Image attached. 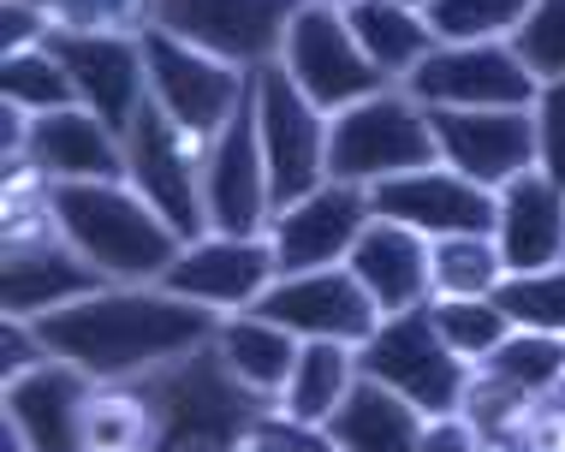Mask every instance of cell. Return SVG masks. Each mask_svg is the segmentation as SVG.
Instances as JSON below:
<instances>
[{"label": "cell", "mask_w": 565, "mask_h": 452, "mask_svg": "<svg viewBox=\"0 0 565 452\" xmlns=\"http://www.w3.org/2000/svg\"><path fill=\"white\" fill-rule=\"evenodd\" d=\"M470 446H482V434H477V423H470L465 411L423 417V441H417V452H470Z\"/></svg>", "instance_id": "cell-40"}, {"label": "cell", "mask_w": 565, "mask_h": 452, "mask_svg": "<svg viewBox=\"0 0 565 452\" xmlns=\"http://www.w3.org/2000/svg\"><path fill=\"white\" fill-rule=\"evenodd\" d=\"M298 7H310V0H156V24L256 72L280 54Z\"/></svg>", "instance_id": "cell-16"}, {"label": "cell", "mask_w": 565, "mask_h": 452, "mask_svg": "<svg viewBox=\"0 0 565 452\" xmlns=\"http://www.w3.org/2000/svg\"><path fill=\"white\" fill-rule=\"evenodd\" d=\"M84 446L89 452H131L156 446V405L137 381H96L84 405Z\"/></svg>", "instance_id": "cell-29"}, {"label": "cell", "mask_w": 565, "mask_h": 452, "mask_svg": "<svg viewBox=\"0 0 565 452\" xmlns=\"http://www.w3.org/2000/svg\"><path fill=\"white\" fill-rule=\"evenodd\" d=\"M89 256L72 245L66 233L49 220V226H24V233H7V256H0V304L7 315H49L60 304H78V298L102 292Z\"/></svg>", "instance_id": "cell-15"}, {"label": "cell", "mask_w": 565, "mask_h": 452, "mask_svg": "<svg viewBox=\"0 0 565 452\" xmlns=\"http://www.w3.org/2000/svg\"><path fill=\"white\" fill-rule=\"evenodd\" d=\"M30 168L54 185L66 179H126V131H114L108 119L84 101L54 114H30Z\"/></svg>", "instance_id": "cell-21"}, {"label": "cell", "mask_w": 565, "mask_h": 452, "mask_svg": "<svg viewBox=\"0 0 565 452\" xmlns=\"http://www.w3.org/2000/svg\"><path fill=\"white\" fill-rule=\"evenodd\" d=\"M429 161H440L435 119L405 84L375 89L328 119V179L381 185V179L429 168Z\"/></svg>", "instance_id": "cell-4"}, {"label": "cell", "mask_w": 565, "mask_h": 452, "mask_svg": "<svg viewBox=\"0 0 565 452\" xmlns=\"http://www.w3.org/2000/svg\"><path fill=\"white\" fill-rule=\"evenodd\" d=\"M54 30H119L143 36L156 24V0H49Z\"/></svg>", "instance_id": "cell-36"}, {"label": "cell", "mask_w": 565, "mask_h": 452, "mask_svg": "<svg viewBox=\"0 0 565 452\" xmlns=\"http://www.w3.org/2000/svg\"><path fill=\"white\" fill-rule=\"evenodd\" d=\"M215 345H221L226 369H233L250 394L280 405V387H286V375H292V364H298L303 340L292 334V327H280L274 315H263V310H233V315H221Z\"/></svg>", "instance_id": "cell-25"}, {"label": "cell", "mask_w": 565, "mask_h": 452, "mask_svg": "<svg viewBox=\"0 0 565 452\" xmlns=\"http://www.w3.org/2000/svg\"><path fill=\"white\" fill-rule=\"evenodd\" d=\"M429 268H435V298H494L500 280L512 275L494 233L429 238Z\"/></svg>", "instance_id": "cell-28"}, {"label": "cell", "mask_w": 565, "mask_h": 452, "mask_svg": "<svg viewBox=\"0 0 565 452\" xmlns=\"http://www.w3.org/2000/svg\"><path fill=\"white\" fill-rule=\"evenodd\" d=\"M345 268L363 280V292L381 304V315L393 310H417L435 298V268H429V238L405 220L375 215L363 226V238L351 245Z\"/></svg>", "instance_id": "cell-22"}, {"label": "cell", "mask_w": 565, "mask_h": 452, "mask_svg": "<svg viewBox=\"0 0 565 452\" xmlns=\"http://www.w3.org/2000/svg\"><path fill=\"white\" fill-rule=\"evenodd\" d=\"M274 60L292 72V84L322 114H340V108H351V101H363V96H375V89L393 84L387 72L363 54V42L351 36L345 12L322 7V0L298 7V19L286 24V42H280V54H274Z\"/></svg>", "instance_id": "cell-8"}, {"label": "cell", "mask_w": 565, "mask_h": 452, "mask_svg": "<svg viewBox=\"0 0 565 452\" xmlns=\"http://www.w3.org/2000/svg\"><path fill=\"white\" fill-rule=\"evenodd\" d=\"M375 215L417 226L423 238H452V233H494V191L458 173L452 161H429L370 185Z\"/></svg>", "instance_id": "cell-18"}, {"label": "cell", "mask_w": 565, "mask_h": 452, "mask_svg": "<svg viewBox=\"0 0 565 452\" xmlns=\"http://www.w3.org/2000/svg\"><path fill=\"white\" fill-rule=\"evenodd\" d=\"M358 345L345 340H303L298 345V364L286 375L280 387V411H292L298 423H316L328 429V417L340 411V399L351 394V381H358Z\"/></svg>", "instance_id": "cell-26"}, {"label": "cell", "mask_w": 565, "mask_h": 452, "mask_svg": "<svg viewBox=\"0 0 565 452\" xmlns=\"http://www.w3.org/2000/svg\"><path fill=\"white\" fill-rule=\"evenodd\" d=\"M137 387L156 405V446H244L250 423L274 405L226 369L215 340L156 375H137Z\"/></svg>", "instance_id": "cell-3"}, {"label": "cell", "mask_w": 565, "mask_h": 452, "mask_svg": "<svg viewBox=\"0 0 565 452\" xmlns=\"http://www.w3.org/2000/svg\"><path fill=\"white\" fill-rule=\"evenodd\" d=\"M440 161L500 191L507 179L536 168V119L530 108H429Z\"/></svg>", "instance_id": "cell-20"}, {"label": "cell", "mask_w": 565, "mask_h": 452, "mask_svg": "<svg viewBox=\"0 0 565 452\" xmlns=\"http://www.w3.org/2000/svg\"><path fill=\"white\" fill-rule=\"evenodd\" d=\"M530 0H429L435 42H512Z\"/></svg>", "instance_id": "cell-33"}, {"label": "cell", "mask_w": 565, "mask_h": 452, "mask_svg": "<svg viewBox=\"0 0 565 452\" xmlns=\"http://www.w3.org/2000/svg\"><path fill=\"white\" fill-rule=\"evenodd\" d=\"M54 357H72L96 381H137L215 340L221 315L167 286H102V292L36 315Z\"/></svg>", "instance_id": "cell-1"}, {"label": "cell", "mask_w": 565, "mask_h": 452, "mask_svg": "<svg viewBox=\"0 0 565 452\" xmlns=\"http://www.w3.org/2000/svg\"><path fill=\"white\" fill-rule=\"evenodd\" d=\"M36 7H49V0H36Z\"/></svg>", "instance_id": "cell-44"}, {"label": "cell", "mask_w": 565, "mask_h": 452, "mask_svg": "<svg viewBox=\"0 0 565 452\" xmlns=\"http://www.w3.org/2000/svg\"><path fill=\"white\" fill-rule=\"evenodd\" d=\"M512 49L530 60V72L547 78H565V0H530L524 24H518Z\"/></svg>", "instance_id": "cell-35"}, {"label": "cell", "mask_w": 565, "mask_h": 452, "mask_svg": "<svg viewBox=\"0 0 565 452\" xmlns=\"http://www.w3.org/2000/svg\"><path fill=\"white\" fill-rule=\"evenodd\" d=\"M554 394H559V399H565V381H559V387H554Z\"/></svg>", "instance_id": "cell-43"}, {"label": "cell", "mask_w": 565, "mask_h": 452, "mask_svg": "<svg viewBox=\"0 0 565 452\" xmlns=\"http://www.w3.org/2000/svg\"><path fill=\"white\" fill-rule=\"evenodd\" d=\"M203 138H191L179 119H167L156 101H143L126 131V179L143 191L149 203L173 220V233L203 238L209 233V208H203Z\"/></svg>", "instance_id": "cell-9"}, {"label": "cell", "mask_w": 565, "mask_h": 452, "mask_svg": "<svg viewBox=\"0 0 565 452\" xmlns=\"http://www.w3.org/2000/svg\"><path fill=\"white\" fill-rule=\"evenodd\" d=\"M405 89L423 108H530L542 78L512 42H435Z\"/></svg>", "instance_id": "cell-10"}, {"label": "cell", "mask_w": 565, "mask_h": 452, "mask_svg": "<svg viewBox=\"0 0 565 452\" xmlns=\"http://www.w3.org/2000/svg\"><path fill=\"white\" fill-rule=\"evenodd\" d=\"M345 24L393 84H405L417 72V60L435 49L429 19L417 7H399V0H358V7H345Z\"/></svg>", "instance_id": "cell-27"}, {"label": "cell", "mask_w": 565, "mask_h": 452, "mask_svg": "<svg viewBox=\"0 0 565 452\" xmlns=\"http://www.w3.org/2000/svg\"><path fill=\"white\" fill-rule=\"evenodd\" d=\"M494 238L507 250L512 275L565 262V185L547 179L542 168L507 179L494 191Z\"/></svg>", "instance_id": "cell-23"}, {"label": "cell", "mask_w": 565, "mask_h": 452, "mask_svg": "<svg viewBox=\"0 0 565 452\" xmlns=\"http://www.w3.org/2000/svg\"><path fill=\"white\" fill-rule=\"evenodd\" d=\"M96 394V375L72 357H42L36 369L12 375L0 399V446H42L66 452L84 446V405Z\"/></svg>", "instance_id": "cell-13"}, {"label": "cell", "mask_w": 565, "mask_h": 452, "mask_svg": "<svg viewBox=\"0 0 565 452\" xmlns=\"http://www.w3.org/2000/svg\"><path fill=\"white\" fill-rule=\"evenodd\" d=\"M143 60H149V101L203 143L233 119V108L250 96V78H256L250 66L196 49V42L173 36L161 24L143 30Z\"/></svg>", "instance_id": "cell-6"}, {"label": "cell", "mask_w": 565, "mask_h": 452, "mask_svg": "<svg viewBox=\"0 0 565 452\" xmlns=\"http://www.w3.org/2000/svg\"><path fill=\"white\" fill-rule=\"evenodd\" d=\"M49 203L54 226L89 256V268L108 286H156L185 250L173 220L131 179H66L49 191Z\"/></svg>", "instance_id": "cell-2"}, {"label": "cell", "mask_w": 565, "mask_h": 452, "mask_svg": "<svg viewBox=\"0 0 565 452\" xmlns=\"http://www.w3.org/2000/svg\"><path fill=\"white\" fill-rule=\"evenodd\" d=\"M274 280H280V256H274L268 233H203L161 275L167 292L191 298V304H203L215 315L250 310Z\"/></svg>", "instance_id": "cell-11"}, {"label": "cell", "mask_w": 565, "mask_h": 452, "mask_svg": "<svg viewBox=\"0 0 565 452\" xmlns=\"http://www.w3.org/2000/svg\"><path fill=\"white\" fill-rule=\"evenodd\" d=\"M49 49L66 60L84 108H96L114 131H131L137 108L149 101L143 36H119V30H54Z\"/></svg>", "instance_id": "cell-19"}, {"label": "cell", "mask_w": 565, "mask_h": 452, "mask_svg": "<svg viewBox=\"0 0 565 452\" xmlns=\"http://www.w3.org/2000/svg\"><path fill=\"white\" fill-rule=\"evenodd\" d=\"M370 220H375L370 185H351V179H328V185H316L310 197L274 208L268 238H274V256H280V275L345 262Z\"/></svg>", "instance_id": "cell-17"}, {"label": "cell", "mask_w": 565, "mask_h": 452, "mask_svg": "<svg viewBox=\"0 0 565 452\" xmlns=\"http://www.w3.org/2000/svg\"><path fill=\"white\" fill-rule=\"evenodd\" d=\"M494 298H500V310L512 315V327H547V334H565V262L507 275Z\"/></svg>", "instance_id": "cell-34"}, {"label": "cell", "mask_w": 565, "mask_h": 452, "mask_svg": "<svg viewBox=\"0 0 565 452\" xmlns=\"http://www.w3.org/2000/svg\"><path fill=\"white\" fill-rule=\"evenodd\" d=\"M358 369L375 375V381H387L393 394H405L423 417L465 411L470 375H477L470 357H458L452 345L440 340L429 304L381 315V327L358 345Z\"/></svg>", "instance_id": "cell-5"}, {"label": "cell", "mask_w": 565, "mask_h": 452, "mask_svg": "<svg viewBox=\"0 0 565 452\" xmlns=\"http://www.w3.org/2000/svg\"><path fill=\"white\" fill-rule=\"evenodd\" d=\"M477 369L512 381L518 394L542 399V394H554V387L565 381V334H547V327H512Z\"/></svg>", "instance_id": "cell-30"}, {"label": "cell", "mask_w": 565, "mask_h": 452, "mask_svg": "<svg viewBox=\"0 0 565 452\" xmlns=\"http://www.w3.org/2000/svg\"><path fill=\"white\" fill-rule=\"evenodd\" d=\"M49 36H54L49 7H36V0H0V54L36 49V42H49Z\"/></svg>", "instance_id": "cell-39"}, {"label": "cell", "mask_w": 565, "mask_h": 452, "mask_svg": "<svg viewBox=\"0 0 565 452\" xmlns=\"http://www.w3.org/2000/svg\"><path fill=\"white\" fill-rule=\"evenodd\" d=\"M399 7H417V12H429V0H399Z\"/></svg>", "instance_id": "cell-41"}, {"label": "cell", "mask_w": 565, "mask_h": 452, "mask_svg": "<svg viewBox=\"0 0 565 452\" xmlns=\"http://www.w3.org/2000/svg\"><path fill=\"white\" fill-rule=\"evenodd\" d=\"M0 101H7V108H24V114H54V108H72V101H78V84H72L66 60H60L49 42H36V49L0 54Z\"/></svg>", "instance_id": "cell-31"}, {"label": "cell", "mask_w": 565, "mask_h": 452, "mask_svg": "<svg viewBox=\"0 0 565 452\" xmlns=\"http://www.w3.org/2000/svg\"><path fill=\"white\" fill-rule=\"evenodd\" d=\"M250 108H256V131H263L274 208H286V203L310 197L316 185H328V119L333 114H322L310 96H303L280 60L256 66Z\"/></svg>", "instance_id": "cell-7"}, {"label": "cell", "mask_w": 565, "mask_h": 452, "mask_svg": "<svg viewBox=\"0 0 565 452\" xmlns=\"http://www.w3.org/2000/svg\"><path fill=\"white\" fill-rule=\"evenodd\" d=\"M322 7H340L345 12V7H358V0H322Z\"/></svg>", "instance_id": "cell-42"}, {"label": "cell", "mask_w": 565, "mask_h": 452, "mask_svg": "<svg viewBox=\"0 0 565 452\" xmlns=\"http://www.w3.org/2000/svg\"><path fill=\"white\" fill-rule=\"evenodd\" d=\"M333 452H417L423 441V411L405 394H393L375 375H358L340 411L328 417Z\"/></svg>", "instance_id": "cell-24"}, {"label": "cell", "mask_w": 565, "mask_h": 452, "mask_svg": "<svg viewBox=\"0 0 565 452\" xmlns=\"http://www.w3.org/2000/svg\"><path fill=\"white\" fill-rule=\"evenodd\" d=\"M429 315H435L440 340H447L458 357H470V364H482V357L512 334V315L500 310V298H429Z\"/></svg>", "instance_id": "cell-32"}, {"label": "cell", "mask_w": 565, "mask_h": 452, "mask_svg": "<svg viewBox=\"0 0 565 452\" xmlns=\"http://www.w3.org/2000/svg\"><path fill=\"white\" fill-rule=\"evenodd\" d=\"M530 119H536V168L565 185V78H547L536 89Z\"/></svg>", "instance_id": "cell-37"}, {"label": "cell", "mask_w": 565, "mask_h": 452, "mask_svg": "<svg viewBox=\"0 0 565 452\" xmlns=\"http://www.w3.org/2000/svg\"><path fill=\"white\" fill-rule=\"evenodd\" d=\"M203 208H209V233H268L274 220L268 155H263L250 96L238 101L233 119L203 149Z\"/></svg>", "instance_id": "cell-12"}, {"label": "cell", "mask_w": 565, "mask_h": 452, "mask_svg": "<svg viewBox=\"0 0 565 452\" xmlns=\"http://www.w3.org/2000/svg\"><path fill=\"white\" fill-rule=\"evenodd\" d=\"M42 357H54L49 340H42V327L30 322V315H7V327H0V381L36 369Z\"/></svg>", "instance_id": "cell-38"}, {"label": "cell", "mask_w": 565, "mask_h": 452, "mask_svg": "<svg viewBox=\"0 0 565 452\" xmlns=\"http://www.w3.org/2000/svg\"><path fill=\"white\" fill-rule=\"evenodd\" d=\"M250 310L274 315V322L292 327L298 340H345V345H363L381 327V304L363 292V280L351 275L345 262L280 275Z\"/></svg>", "instance_id": "cell-14"}]
</instances>
